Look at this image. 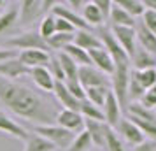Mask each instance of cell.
<instances>
[{
	"mask_svg": "<svg viewBox=\"0 0 156 151\" xmlns=\"http://www.w3.org/2000/svg\"><path fill=\"white\" fill-rule=\"evenodd\" d=\"M0 102L16 116L37 125H55L58 111L46 97L16 81L0 77Z\"/></svg>",
	"mask_w": 156,
	"mask_h": 151,
	"instance_id": "6da1fadb",
	"label": "cell"
},
{
	"mask_svg": "<svg viewBox=\"0 0 156 151\" xmlns=\"http://www.w3.org/2000/svg\"><path fill=\"white\" fill-rule=\"evenodd\" d=\"M111 86L116 100L119 104L123 111H126L130 106V99H128V86H130V63H119L114 65V72L111 76Z\"/></svg>",
	"mask_w": 156,
	"mask_h": 151,
	"instance_id": "7a4b0ae2",
	"label": "cell"
},
{
	"mask_svg": "<svg viewBox=\"0 0 156 151\" xmlns=\"http://www.w3.org/2000/svg\"><path fill=\"white\" fill-rule=\"evenodd\" d=\"M34 132L37 135H41L42 139L49 141L56 149L58 148L60 149H67L70 146V142L74 141V137H76V134H72V132L62 128L58 125H35Z\"/></svg>",
	"mask_w": 156,
	"mask_h": 151,
	"instance_id": "3957f363",
	"label": "cell"
},
{
	"mask_svg": "<svg viewBox=\"0 0 156 151\" xmlns=\"http://www.w3.org/2000/svg\"><path fill=\"white\" fill-rule=\"evenodd\" d=\"M97 35H98L100 42H102V48H104V49L111 55V58L114 60V65L130 63V58H128V55L123 51V48L118 44V41L114 39L111 28H107V27H100Z\"/></svg>",
	"mask_w": 156,
	"mask_h": 151,
	"instance_id": "277c9868",
	"label": "cell"
},
{
	"mask_svg": "<svg viewBox=\"0 0 156 151\" xmlns=\"http://www.w3.org/2000/svg\"><path fill=\"white\" fill-rule=\"evenodd\" d=\"M77 79L84 90L86 88H97V86L111 88V77L105 76L104 72H100L98 69H95L93 65H90V67H79Z\"/></svg>",
	"mask_w": 156,
	"mask_h": 151,
	"instance_id": "5b68a950",
	"label": "cell"
},
{
	"mask_svg": "<svg viewBox=\"0 0 156 151\" xmlns=\"http://www.w3.org/2000/svg\"><path fill=\"white\" fill-rule=\"evenodd\" d=\"M56 2H37V0H23L20 4V23H34L39 16L46 13L48 9H53Z\"/></svg>",
	"mask_w": 156,
	"mask_h": 151,
	"instance_id": "8992f818",
	"label": "cell"
},
{
	"mask_svg": "<svg viewBox=\"0 0 156 151\" xmlns=\"http://www.w3.org/2000/svg\"><path fill=\"white\" fill-rule=\"evenodd\" d=\"M7 46L20 48L21 51L41 49V51H48V53L51 51L49 48H48V42L39 35V32H23V34H20L18 37H12L11 41H7Z\"/></svg>",
	"mask_w": 156,
	"mask_h": 151,
	"instance_id": "52a82bcc",
	"label": "cell"
},
{
	"mask_svg": "<svg viewBox=\"0 0 156 151\" xmlns=\"http://www.w3.org/2000/svg\"><path fill=\"white\" fill-rule=\"evenodd\" d=\"M114 132L118 134L119 139H123L126 144L133 146V148H137L139 144H142L146 141V137H144V134L139 130V127H137L133 121H130L128 118H121V121L118 123V127L114 128Z\"/></svg>",
	"mask_w": 156,
	"mask_h": 151,
	"instance_id": "ba28073f",
	"label": "cell"
},
{
	"mask_svg": "<svg viewBox=\"0 0 156 151\" xmlns=\"http://www.w3.org/2000/svg\"><path fill=\"white\" fill-rule=\"evenodd\" d=\"M114 39L118 41L123 51L128 55V58L133 56L135 49H137V37H135V28H128V27H111Z\"/></svg>",
	"mask_w": 156,
	"mask_h": 151,
	"instance_id": "9c48e42d",
	"label": "cell"
},
{
	"mask_svg": "<svg viewBox=\"0 0 156 151\" xmlns=\"http://www.w3.org/2000/svg\"><path fill=\"white\" fill-rule=\"evenodd\" d=\"M56 125L65 130H69V132H72V134H76V132L79 134V132L84 130V118L81 116V113L62 109V111H58V114H56Z\"/></svg>",
	"mask_w": 156,
	"mask_h": 151,
	"instance_id": "30bf717a",
	"label": "cell"
},
{
	"mask_svg": "<svg viewBox=\"0 0 156 151\" xmlns=\"http://www.w3.org/2000/svg\"><path fill=\"white\" fill-rule=\"evenodd\" d=\"M30 70L27 65H23L18 56L14 58H9L5 62H2L0 63V77H4V79H9V81H16L18 77H23V76H28Z\"/></svg>",
	"mask_w": 156,
	"mask_h": 151,
	"instance_id": "8fae6325",
	"label": "cell"
},
{
	"mask_svg": "<svg viewBox=\"0 0 156 151\" xmlns=\"http://www.w3.org/2000/svg\"><path fill=\"white\" fill-rule=\"evenodd\" d=\"M102 113H104V123H105L109 128H116L118 127V123L121 121V113H123V109L119 107V104L116 100V97H114L112 92H109L105 99V104H104V107H102Z\"/></svg>",
	"mask_w": 156,
	"mask_h": 151,
	"instance_id": "7c38bea8",
	"label": "cell"
},
{
	"mask_svg": "<svg viewBox=\"0 0 156 151\" xmlns=\"http://www.w3.org/2000/svg\"><path fill=\"white\" fill-rule=\"evenodd\" d=\"M18 60L23 65H27L28 69H37V67H46L48 69L51 55L48 51H41V49H27V51H20Z\"/></svg>",
	"mask_w": 156,
	"mask_h": 151,
	"instance_id": "4fadbf2b",
	"label": "cell"
},
{
	"mask_svg": "<svg viewBox=\"0 0 156 151\" xmlns=\"http://www.w3.org/2000/svg\"><path fill=\"white\" fill-rule=\"evenodd\" d=\"M51 14L55 16V18H62L65 21H69L74 27L76 30H90V27L84 23L83 20V16H79L77 13H74L72 9H69L65 4H55L53 9H51Z\"/></svg>",
	"mask_w": 156,
	"mask_h": 151,
	"instance_id": "5bb4252c",
	"label": "cell"
},
{
	"mask_svg": "<svg viewBox=\"0 0 156 151\" xmlns=\"http://www.w3.org/2000/svg\"><path fill=\"white\" fill-rule=\"evenodd\" d=\"M91 65L95 69H98L100 72H104L105 76H112L114 72V60L111 58V55L107 53L104 48H97V49L88 51Z\"/></svg>",
	"mask_w": 156,
	"mask_h": 151,
	"instance_id": "9a60e30c",
	"label": "cell"
},
{
	"mask_svg": "<svg viewBox=\"0 0 156 151\" xmlns=\"http://www.w3.org/2000/svg\"><path fill=\"white\" fill-rule=\"evenodd\" d=\"M53 93H55V97H56V100L60 102V106H63V109H69V111H76V113H79L81 100H77L76 97H72L70 92H69L67 86H65L63 81H55Z\"/></svg>",
	"mask_w": 156,
	"mask_h": 151,
	"instance_id": "2e32d148",
	"label": "cell"
},
{
	"mask_svg": "<svg viewBox=\"0 0 156 151\" xmlns=\"http://www.w3.org/2000/svg\"><path fill=\"white\" fill-rule=\"evenodd\" d=\"M0 132L7 134V135L14 137V139H20V141H27L28 139V132L27 128H23L18 121H14L11 116H7L5 113H0Z\"/></svg>",
	"mask_w": 156,
	"mask_h": 151,
	"instance_id": "e0dca14e",
	"label": "cell"
},
{
	"mask_svg": "<svg viewBox=\"0 0 156 151\" xmlns=\"http://www.w3.org/2000/svg\"><path fill=\"white\" fill-rule=\"evenodd\" d=\"M135 37H137V46L139 48H142L144 51H147V53L156 56V37L140 21H137V25H135Z\"/></svg>",
	"mask_w": 156,
	"mask_h": 151,
	"instance_id": "ac0fdd59",
	"label": "cell"
},
{
	"mask_svg": "<svg viewBox=\"0 0 156 151\" xmlns=\"http://www.w3.org/2000/svg\"><path fill=\"white\" fill-rule=\"evenodd\" d=\"M105 123L102 121H93V120H84V130L90 134V139L95 146L105 148V132H107Z\"/></svg>",
	"mask_w": 156,
	"mask_h": 151,
	"instance_id": "d6986e66",
	"label": "cell"
},
{
	"mask_svg": "<svg viewBox=\"0 0 156 151\" xmlns=\"http://www.w3.org/2000/svg\"><path fill=\"white\" fill-rule=\"evenodd\" d=\"M74 44L84 51H91V49H97V48H102V42H100L98 35L95 32H91V30H77L74 34Z\"/></svg>",
	"mask_w": 156,
	"mask_h": 151,
	"instance_id": "ffe728a7",
	"label": "cell"
},
{
	"mask_svg": "<svg viewBox=\"0 0 156 151\" xmlns=\"http://www.w3.org/2000/svg\"><path fill=\"white\" fill-rule=\"evenodd\" d=\"M130 65H133V70H147L156 69V56L137 46L133 56L130 58Z\"/></svg>",
	"mask_w": 156,
	"mask_h": 151,
	"instance_id": "44dd1931",
	"label": "cell"
},
{
	"mask_svg": "<svg viewBox=\"0 0 156 151\" xmlns=\"http://www.w3.org/2000/svg\"><path fill=\"white\" fill-rule=\"evenodd\" d=\"M107 21H111V27H128V28H135V18L128 14L126 11H123V9L114 2L112 4V9H111V14H109V20Z\"/></svg>",
	"mask_w": 156,
	"mask_h": 151,
	"instance_id": "7402d4cb",
	"label": "cell"
},
{
	"mask_svg": "<svg viewBox=\"0 0 156 151\" xmlns=\"http://www.w3.org/2000/svg\"><path fill=\"white\" fill-rule=\"evenodd\" d=\"M30 76L35 83L37 86L41 88L42 92H53L55 88V77L51 76V72L46 69V67H37V69H32L30 70Z\"/></svg>",
	"mask_w": 156,
	"mask_h": 151,
	"instance_id": "603a6c76",
	"label": "cell"
},
{
	"mask_svg": "<svg viewBox=\"0 0 156 151\" xmlns=\"http://www.w3.org/2000/svg\"><path fill=\"white\" fill-rule=\"evenodd\" d=\"M83 20L88 27H102L105 23L100 9L95 5V2H86L84 9H83Z\"/></svg>",
	"mask_w": 156,
	"mask_h": 151,
	"instance_id": "cb8c5ba5",
	"label": "cell"
},
{
	"mask_svg": "<svg viewBox=\"0 0 156 151\" xmlns=\"http://www.w3.org/2000/svg\"><path fill=\"white\" fill-rule=\"evenodd\" d=\"M60 53H65V55H69V56L76 62V65L77 67H90L91 65V60H90V55H88V51L81 49V48H77L76 44L72 42L69 44L67 48H65L63 51H60Z\"/></svg>",
	"mask_w": 156,
	"mask_h": 151,
	"instance_id": "d4e9b609",
	"label": "cell"
},
{
	"mask_svg": "<svg viewBox=\"0 0 156 151\" xmlns=\"http://www.w3.org/2000/svg\"><path fill=\"white\" fill-rule=\"evenodd\" d=\"M56 56H58V60H60V65H62L65 81H79L77 79L79 67L76 65V62H74L69 55H65V53H58ZM65 81H63V83H65Z\"/></svg>",
	"mask_w": 156,
	"mask_h": 151,
	"instance_id": "484cf974",
	"label": "cell"
},
{
	"mask_svg": "<svg viewBox=\"0 0 156 151\" xmlns=\"http://www.w3.org/2000/svg\"><path fill=\"white\" fill-rule=\"evenodd\" d=\"M132 77L137 81V84L146 92L156 84V69H147V70H132Z\"/></svg>",
	"mask_w": 156,
	"mask_h": 151,
	"instance_id": "4316f807",
	"label": "cell"
},
{
	"mask_svg": "<svg viewBox=\"0 0 156 151\" xmlns=\"http://www.w3.org/2000/svg\"><path fill=\"white\" fill-rule=\"evenodd\" d=\"M111 92V88H105V86H97V88H86L84 93H86V100L91 102L93 106H97V107H104V104H105V99L107 95Z\"/></svg>",
	"mask_w": 156,
	"mask_h": 151,
	"instance_id": "83f0119b",
	"label": "cell"
},
{
	"mask_svg": "<svg viewBox=\"0 0 156 151\" xmlns=\"http://www.w3.org/2000/svg\"><path fill=\"white\" fill-rule=\"evenodd\" d=\"M18 16H20V7H7L2 14H0V35L11 30L18 23Z\"/></svg>",
	"mask_w": 156,
	"mask_h": 151,
	"instance_id": "f1b7e54d",
	"label": "cell"
},
{
	"mask_svg": "<svg viewBox=\"0 0 156 151\" xmlns=\"http://www.w3.org/2000/svg\"><path fill=\"white\" fill-rule=\"evenodd\" d=\"M25 142H27V144H25V149H23V151H55V149H56L49 141L42 139V137L37 135V134L28 135V139H27Z\"/></svg>",
	"mask_w": 156,
	"mask_h": 151,
	"instance_id": "f546056e",
	"label": "cell"
},
{
	"mask_svg": "<svg viewBox=\"0 0 156 151\" xmlns=\"http://www.w3.org/2000/svg\"><path fill=\"white\" fill-rule=\"evenodd\" d=\"M79 113L81 116L84 118V120H93V121H102L104 123V113H102V109L97 107V106H93L91 102L81 100V107H79Z\"/></svg>",
	"mask_w": 156,
	"mask_h": 151,
	"instance_id": "4dcf8cb0",
	"label": "cell"
},
{
	"mask_svg": "<svg viewBox=\"0 0 156 151\" xmlns=\"http://www.w3.org/2000/svg\"><path fill=\"white\" fill-rule=\"evenodd\" d=\"M48 48L55 51H63L69 44L74 42V34H55L53 37H49L48 41Z\"/></svg>",
	"mask_w": 156,
	"mask_h": 151,
	"instance_id": "1f68e13d",
	"label": "cell"
},
{
	"mask_svg": "<svg viewBox=\"0 0 156 151\" xmlns=\"http://www.w3.org/2000/svg\"><path fill=\"white\" fill-rule=\"evenodd\" d=\"M91 146H93V142H91V139H90V134L86 130H83V132L76 134L74 141L67 148V151H90Z\"/></svg>",
	"mask_w": 156,
	"mask_h": 151,
	"instance_id": "d6a6232c",
	"label": "cell"
},
{
	"mask_svg": "<svg viewBox=\"0 0 156 151\" xmlns=\"http://www.w3.org/2000/svg\"><path fill=\"white\" fill-rule=\"evenodd\" d=\"M55 34H56V18L53 14L44 16L42 21H41V27H39V35L42 37L44 41H48Z\"/></svg>",
	"mask_w": 156,
	"mask_h": 151,
	"instance_id": "836d02e7",
	"label": "cell"
},
{
	"mask_svg": "<svg viewBox=\"0 0 156 151\" xmlns=\"http://www.w3.org/2000/svg\"><path fill=\"white\" fill-rule=\"evenodd\" d=\"M118 5H119L123 11H126L128 14L132 16V18H139L144 14V4H142L140 0H119V2H116Z\"/></svg>",
	"mask_w": 156,
	"mask_h": 151,
	"instance_id": "e575fe53",
	"label": "cell"
},
{
	"mask_svg": "<svg viewBox=\"0 0 156 151\" xmlns=\"http://www.w3.org/2000/svg\"><path fill=\"white\" fill-rule=\"evenodd\" d=\"M105 149L107 151H126L123 141L118 137V134L112 128H107L105 132Z\"/></svg>",
	"mask_w": 156,
	"mask_h": 151,
	"instance_id": "d590c367",
	"label": "cell"
},
{
	"mask_svg": "<svg viewBox=\"0 0 156 151\" xmlns=\"http://www.w3.org/2000/svg\"><path fill=\"white\" fill-rule=\"evenodd\" d=\"M139 104L144 106L146 109H151V111L156 109V84L144 92V95H142V99L139 100Z\"/></svg>",
	"mask_w": 156,
	"mask_h": 151,
	"instance_id": "8d00e7d4",
	"label": "cell"
},
{
	"mask_svg": "<svg viewBox=\"0 0 156 151\" xmlns=\"http://www.w3.org/2000/svg\"><path fill=\"white\" fill-rule=\"evenodd\" d=\"M48 70L51 72V76L55 77V81H65L63 70H62V65H60V60H58L56 55H53L49 60V65H48Z\"/></svg>",
	"mask_w": 156,
	"mask_h": 151,
	"instance_id": "74e56055",
	"label": "cell"
},
{
	"mask_svg": "<svg viewBox=\"0 0 156 151\" xmlns=\"http://www.w3.org/2000/svg\"><path fill=\"white\" fill-rule=\"evenodd\" d=\"M140 23L156 37V13L154 11H147V9H146L144 14H142V21Z\"/></svg>",
	"mask_w": 156,
	"mask_h": 151,
	"instance_id": "f35d334b",
	"label": "cell"
},
{
	"mask_svg": "<svg viewBox=\"0 0 156 151\" xmlns=\"http://www.w3.org/2000/svg\"><path fill=\"white\" fill-rule=\"evenodd\" d=\"M65 86H67V90L70 92L72 97H76L77 100H84V99H86L84 88L81 86V83H79V81H65Z\"/></svg>",
	"mask_w": 156,
	"mask_h": 151,
	"instance_id": "ab89813d",
	"label": "cell"
},
{
	"mask_svg": "<svg viewBox=\"0 0 156 151\" xmlns=\"http://www.w3.org/2000/svg\"><path fill=\"white\" fill-rule=\"evenodd\" d=\"M112 4L114 2H111V0H95V5L100 9V13H102V16H104V20H109V14H111V9H112Z\"/></svg>",
	"mask_w": 156,
	"mask_h": 151,
	"instance_id": "60d3db41",
	"label": "cell"
},
{
	"mask_svg": "<svg viewBox=\"0 0 156 151\" xmlns=\"http://www.w3.org/2000/svg\"><path fill=\"white\" fill-rule=\"evenodd\" d=\"M77 30L72 27L69 21H65L62 18H56V34H76Z\"/></svg>",
	"mask_w": 156,
	"mask_h": 151,
	"instance_id": "b9f144b4",
	"label": "cell"
},
{
	"mask_svg": "<svg viewBox=\"0 0 156 151\" xmlns=\"http://www.w3.org/2000/svg\"><path fill=\"white\" fill-rule=\"evenodd\" d=\"M135 151H156V142L154 141H144L142 144H139L137 148H135Z\"/></svg>",
	"mask_w": 156,
	"mask_h": 151,
	"instance_id": "7bdbcfd3",
	"label": "cell"
},
{
	"mask_svg": "<svg viewBox=\"0 0 156 151\" xmlns=\"http://www.w3.org/2000/svg\"><path fill=\"white\" fill-rule=\"evenodd\" d=\"M65 5H67V7H69V9H72V11H74V13H76V11H77V9H81V11H83V9H84L86 2H84V0H70V2H67V4H65Z\"/></svg>",
	"mask_w": 156,
	"mask_h": 151,
	"instance_id": "ee69618b",
	"label": "cell"
},
{
	"mask_svg": "<svg viewBox=\"0 0 156 151\" xmlns=\"http://www.w3.org/2000/svg\"><path fill=\"white\" fill-rule=\"evenodd\" d=\"M9 58H14V51L12 49H0V63L9 60Z\"/></svg>",
	"mask_w": 156,
	"mask_h": 151,
	"instance_id": "f6af8a7d",
	"label": "cell"
},
{
	"mask_svg": "<svg viewBox=\"0 0 156 151\" xmlns=\"http://www.w3.org/2000/svg\"><path fill=\"white\" fill-rule=\"evenodd\" d=\"M142 4H144V9H147V11H154L156 13V0H144Z\"/></svg>",
	"mask_w": 156,
	"mask_h": 151,
	"instance_id": "bcb514c9",
	"label": "cell"
},
{
	"mask_svg": "<svg viewBox=\"0 0 156 151\" xmlns=\"http://www.w3.org/2000/svg\"><path fill=\"white\" fill-rule=\"evenodd\" d=\"M4 5H5V2H4V0H0V7H4Z\"/></svg>",
	"mask_w": 156,
	"mask_h": 151,
	"instance_id": "7dc6e473",
	"label": "cell"
},
{
	"mask_svg": "<svg viewBox=\"0 0 156 151\" xmlns=\"http://www.w3.org/2000/svg\"><path fill=\"white\" fill-rule=\"evenodd\" d=\"M154 114H156V109H154Z\"/></svg>",
	"mask_w": 156,
	"mask_h": 151,
	"instance_id": "c3c4849f",
	"label": "cell"
}]
</instances>
